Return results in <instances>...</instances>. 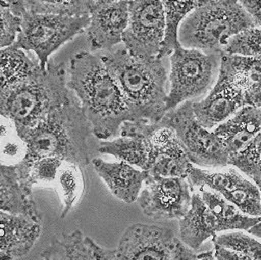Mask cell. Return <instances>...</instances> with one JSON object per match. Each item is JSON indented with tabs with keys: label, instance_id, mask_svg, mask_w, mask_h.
I'll list each match as a JSON object with an SVG mask.
<instances>
[{
	"label": "cell",
	"instance_id": "6da1fadb",
	"mask_svg": "<svg viewBox=\"0 0 261 260\" xmlns=\"http://www.w3.org/2000/svg\"><path fill=\"white\" fill-rule=\"evenodd\" d=\"M67 87L77 99L93 135L100 141L118 137L124 122L137 120L114 77L97 54L80 51L71 56Z\"/></svg>",
	"mask_w": 261,
	"mask_h": 260
},
{
	"label": "cell",
	"instance_id": "7a4b0ae2",
	"mask_svg": "<svg viewBox=\"0 0 261 260\" xmlns=\"http://www.w3.org/2000/svg\"><path fill=\"white\" fill-rule=\"evenodd\" d=\"M118 85L137 120L158 122L166 113L168 94L164 58H139L125 48L99 55Z\"/></svg>",
	"mask_w": 261,
	"mask_h": 260
},
{
	"label": "cell",
	"instance_id": "3957f363",
	"mask_svg": "<svg viewBox=\"0 0 261 260\" xmlns=\"http://www.w3.org/2000/svg\"><path fill=\"white\" fill-rule=\"evenodd\" d=\"M63 62H48L25 80L0 90V113L10 118L21 137L55 109L71 102Z\"/></svg>",
	"mask_w": 261,
	"mask_h": 260
},
{
	"label": "cell",
	"instance_id": "277c9868",
	"mask_svg": "<svg viewBox=\"0 0 261 260\" xmlns=\"http://www.w3.org/2000/svg\"><path fill=\"white\" fill-rule=\"evenodd\" d=\"M93 135L77 99L55 109L21 138L27 155L20 164H30L45 157H56L85 167L91 163L88 139Z\"/></svg>",
	"mask_w": 261,
	"mask_h": 260
},
{
	"label": "cell",
	"instance_id": "5b68a950",
	"mask_svg": "<svg viewBox=\"0 0 261 260\" xmlns=\"http://www.w3.org/2000/svg\"><path fill=\"white\" fill-rule=\"evenodd\" d=\"M254 27L239 0H216L195 8L181 22L178 42L184 48L221 53L228 40Z\"/></svg>",
	"mask_w": 261,
	"mask_h": 260
},
{
	"label": "cell",
	"instance_id": "8992f818",
	"mask_svg": "<svg viewBox=\"0 0 261 260\" xmlns=\"http://www.w3.org/2000/svg\"><path fill=\"white\" fill-rule=\"evenodd\" d=\"M221 53H205L179 45L169 55V90L166 112L186 101H197L214 86L220 67Z\"/></svg>",
	"mask_w": 261,
	"mask_h": 260
},
{
	"label": "cell",
	"instance_id": "52a82bcc",
	"mask_svg": "<svg viewBox=\"0 0 261 260\" xmlns=\"http://www.w3.org/2000/svg\"><path fill=\"white\" fill-rule=\"evenodd\" d=\"M20 30L14 46L33 52L42 68L46 67L49 57L63 44L86 30L89 15L69 16L25 11L20 16Z\"/></svg>",
	"mask_w": 261,
	"mask_h": 260
},
{
	"label": "cell",
	"instance_id": "ba28073f",
	"mask_svg": "<svg viewBox=\"0 0 261 260\" xmlns=\"http://www.w3.org/2000/svg\"><path fill=\"white\" fill-rule=\"evenodd\" d=\"M193 101H186L167 111L158 121L174 131L193 164L223 167L228 164L229 153L214 132L202 126L195 117Z\"/></svg>",
	"mask_w": 261,
	"mask_h": 260
},
{
	"label": "cell",
	"instance_id": "9c48e42d",
	"mask_svg": "<svg viewBox=\"0 0 261 260\" xmlns=\"http://www.w3.org/2000/svg\"><path fill=\"white\" fill-rule=\"evenodd\" d=\"M177 221L135 223L110 250L113 260H172L178 241Z\"/></svg>",
	"mask_w": 261,
	"mask_h": 260
},
{
	"label": "cell",
	"instance_id": "30bf717a",
	"mask_svg": "<svg viewBox=\"0 0 261 260\" xmlns=\"http://www.w3.org/2000/svg\"><path fill=\"white\" fill-rule=\"evenodd\" d=\"M165 36L161 0L128 1V22L122 35L125 50L139 58L158 57Z\"/></svg>",
	"mask_w": 261,
	"mask_h": 260
},
{
	"label": "cell",
	"instance_id": "8fae6325",
	"mask_svg": "<svg viewBox=\"0 0 261 260\" xmlns=\"http://www.w3.org/2000/svg\"><path fill=\"white\" fill-rule=\"evenodd\" d=\"M191 190L186 178L148 174L137 202L143 213L152 219L178 221L191 206Z\"/></svg>",
	"mask_w": 261,
	"mask_h": 260
},
{
	"label": "cell",
	"instance_id": "7c38bea8",
	"mask_svg": "<svg viewBox=\"0 0 261 260\" xmlns=\"http://www.w3.org/2000/svg\"><path fill=\"white\" fill-rule=\"evenodd\" d=\"M141 125L150 148L147 173L155 176L187 178L194 164L174 131L159 122L147 120H141Z\"/></svg>",
	"mask_w": 261,
	"mask_h": 260
},
{
	"label": "cell",
	"instance_id": "4fadbf2b",
	"mask_svg": "<svg viewBox=\"0 0 261 260\" xmlns=\"http://www.w3.org/2000/svg\"><path fill=\"white\" fill-rule=\"evenodd\" d=\"M186 179L191 188L204 186L220 194L245 214L261 216L259 188L255 183L246 179L237 169L207 172L193 165Z\"/></svg>",
	"mask_w": 261,
	"mask_h": 260
},
{
	"label": "cell",
	"instance_id": "5bb4252c",
	"mask_svg": "<svg viewBox=\"0 0 261 260\" xmlns=\"http://www.w3.org/2000/svg\"><path fill=\"white\" fill-rule=\"evenodd\" d=\"M211 90H226L244 106L261 107V58L221 52L218 77Z\"/></svg>",
	"mask_w": 261,
	"mask_h": 260
},
{
	"label": "cell",
	"instance_id": "9a60e30c",
	"mask_svg": "<svg viewBox=\"0 0 261 260\" xmlns=\"http://www.w3.org/2000/svg\"><path fill=\"white\" fill-rule=\"evenodd\" d=\"M86 36L93 50L108 51L122 42L128 22V2L94 3L89 13Z\"/></svg>",
	"mask_w": 261,
	"mask_h": 260
},
{
	"label": "cell",
	"instance_id": "2e32d148",
	"mask_svg": "<svg viewBox=\"0 0 261 260\" xmlns=\"http://www.w3.org/2000/svg\"><path fill=\"white\" fill-rule=\"evenodd\" d=\"M94 170L107 186L109 192L125 204L137 202L148 173L126 162H108L95 157L91 160Z\"/></svg>",
	"mask_w": 261,
	"mask_h": 260
},
{
	"label": "cell",
	"instance_id": "e0dca14e",
	"mask_svg": "<svg viewBox=\"0 0 261 260\" xmlns=\"http://www.w3.org/2000/svg\"><path fill=\"white\" fill-rule=\"evenodd\" d=\"M41 232V222L22 214L0 212V251L11 260L28 255Z\"/></svg>",
	"mask_w": 261,
	"mask_h": 260
},
{
	"label": "cell",
	"instance_id": "ac0fdd59",
	"mask_svg": "<svg viewBox=\"0 0 261 260\" xmlns=\"http://www.w3.org/2000/svg\"><path fill=\"white\" fill-rule=\"evenodd\" d=\"M179 241L192 250H198L209 238L221 231L215 214L204 203L199 193L192 194L188 212L177 221Z\"/></svg>",
	"mask_w": 261,
	"mask_h": 260
},
{
	"label": "cell",
	"instance_id": "d6986e66",
	"mask_svg": "<svg viewBox=\"0 0 261 260\" xmlns=\"http://www.w3.org/2000/svg\"><path fill=\"white\" fill-rule=\"evenodd\" d=\"M261 131V107L243 106L213 131L229 156L242 150Z\"/></svg>",
	"mask_w": 261,
	"mask_h": 260
},
{
	"label": "cell",
	"instance_id": "ffe728a7",
	"mask_svg": "<svg viewBox=\"0 0 261 260\" xmlns=\"http://www.w3.org/2000/svg\"><path fill=\"white\" fill-rule=\"evenodd\" d=\"M11 212L25 215L41 222V211L32 191L23 186L16 166L0 163V212Z\"/></svg>",
	"mask_w": 261,
	"mask_h": 260
},
{
	"label": "cell",
	"instance_id": "44dd1931",
	"mask_svg": "<svg viewBox=\"0 0 261 260\" xmlns=\"http://www.w3.org/2000/svg\"><path fill=\"white\" fill-rule=\"evenodd\" d=\"M192 106L198 122L210 129L232 116L244 104L237 96L226 90H210L204 99L193 101Z\"/></svg>",
	"mask_w": 261,
	"mask_h": 260
},
{
	"label": "cell",
	"instance_id": "7402d4cb",
	"mask_svg": "<svg viewBox=\"0 0 261 260\" xmlns=\"http://www.w3.org/2000/svg\"><path fill=\"white\" fill-rule=\"evenodd\" d=\"M199 195L219 220L221 231L234 229L249 230L261 221V216L245 214L220 194L207 189L204 186L199 188Z\"/></svg>",
	"mask_w": 261,
	"mask_h": 260
},
{
	"label": "cell",
	"instance_id": "603a6c76",
	"mask_svg": "<svg viewBox=\"0 0 261 260\" xmlns=\"http://www.w3.org/2000/svg\"><path fill=\"white\" fill-rule=\"evenodd\" d=\"M40 66L37 58L13 44L0 50V90L25 80Z\"/></svg>",
	"mask_w": 261,
	"mask_h": 260
},
{
	"label": "cell",
	"instance_id": "cb8c5ba5",
	"mask_svg": "<svg viewBox=\"0 0 261 260\" xmlns=\"http://www.w3.org/2000/svg\"><path fill=\"white\" fill-rule=\"evenodd\" d=\"M165 15V36L159 58H165L177 48L178 30L184 19L198 7V0H161Z\"/></svg>",
	"mask_w": 261,
	"mask_h": 260
},
{
	"label": "cell",
	"instance_id": "d4e9b609",
	"mask_svg": "<svg viewBox=\"0 0 261 260\" xmlns=\"http://www.w3.org/2000/svg\"><path fill=\"white\" fill-rule=\"evenodd\" d=\"M82 168L80 165L64 162L58 171L54 188L61 203V218L67 215L83 195L85 183Z\"/></svg>",
	"mask_w": 261,
	"mask_h": 260
},
{
	"label": "cell",
	"instance_id": "484cf974",
	"mask_svg": "<svg viewBox=\"0 0 261 260\" xmlns=\"http://www.w3.org/2000/svg\"><path fill=\"white\" fill-rule=\"evenodd\" d=\"M41 257L42 260H93L86 236L80 229L55 238Z\"/></svg>",
	"mask_w": 261,
	"mask_h": 260
},
{
	"label": "cell",
	"instance_id": "4316f807",
	"mask_svg": "<svg viewBox=\"0 0 261 260\" xmlns=\"http://www.w3.org/2000/svg\"><path fill=\"white\" fill-rule=\"evenodd\" d=\"M66 162L56 157H45L30 164H18L17 172L25 188L33 191L35 187H54L57 174L63 163Z\"/></svg>",
	"mask_w": 261,
	"mask_h": 260
},
{
	"label": "cell",
	"instance_id": "83f0119b",
	"mask_svg": "<svg viewBox=\"0 0 261 260\" xmlns=\"http://www.w3.org/2000/svg\"><path fill=\"white\" fill-rule=\"evenodd\" d=\"M27 155V144L19 136L15 123L0 113V163L17 166Z\"/></svg>",
	"mask_w": 261,
	"mask_h": 260
},
{
	"label": "cell",
	"instance_id": "f1b7e54d",
	"mask_svg": "<svg viewBox=\"0 0 261 260\" xmlns=\"http://www.w3.org/2000/svg\"><path fill=\"white\" fill-rule=\"evenodd\" d=\"M94 0H23L25 11L69 16L89 15Z\"/></svg>",
	"mask_w": 261,
	"mask_h": 260
},
{
	"label": "cell",
	"instance_id": "f546056e",
	"mask_svg": "<svg viewBox=\"0 0 261 260\" xmlns=\"http://www.w3.org/2000/svg\"><path fill=\"white\" fill-rule=\"evenodd\" d=\"M228 164L255 181L261 180V131L239 152L229 156Z\"/></svg>",
	"mask_w": 261,
	"mask_h": 260
},
{
	"label": "cell",
	"instance_id": "4dcf8cb0",
	"mask_svg": "<svg viewBox=\"0 0 261 260\" xmlns=\"http://www.w3.org/2000/svg\"><path fill=\"white\" fill-rule=\"evenodd\" d=\"M222 52L261 58V28L252 27L232 36Z\"/></svg>",
	"mask_w": 261,
	"mask_h": 260
},
{
	"label": "cell",
	"instance_id": "1f68e13d",
	"mask_svg": "<svg viewBox=\"0 0 261 260\" xmlns=\"http://www.w3.org/2000/svg\"><path fill=\"white\" fill-rule=\"evenodd\" d=\"M214 246L228 248L234 251L245 253L253 260L261 259V242L248 233L242 231H230L217 233L212 238Z\"/></svg>",
	"mask_w": 261,
	"mask_h": 260
},
{
	"label": "cell",
	"instance_id": "d6a6232c",
	"mask_svg": "<svg viewBox=\"0 0 261 260\" xmlns=\"http://www.w3.org/2000/svg\"><path fill=\"white\" fill-rule=\"evenodd\" d=\"M20 16L16 15L5 0H0V50L12 45L20 30Z\"/></svg>",
	"mask_w": 261,
	"mask_h": 260
},
{
	"label": "cell",
	"instance_id": "836d02e7",
	"mask_svg": "<svg viewBox=\"0 0 261 260\" xmlns=\"http://www.w3.org/2000/svg\"><path fill=\"white\" fill-rule=\"evenodd\" d=\"M213 256L215 260H253L251 256L245 253L219 246H214Z\"/></svg>",
	"mask_w": 261,
	"mask_h": 260
},
{
	"label": "cell",
	"instance_id": "e575fe53",
	"mask_svg": "<svg viewBox=\"0 0 261 260\" xmlns=\"http://www.w3.org/2000/svg\"><path fill=\"white\" fill-rule=\"evenodd\" d=\"M251 16L254 27L261 28V0H239Z\"/></svg>",
	"mask_w": 261,
	"mask_h": 260
},
{
	"label": "cell",
	"instance_id": "d590c367",
	"mask_svg": "<svg viewBox=\"0 0 261 260\" xmlns=\"http://www.w3.org/2000/svg\"><path fill=\"white\" fill-rule=\"evenodd\" d=\"M86 241L91 250L93 260H113L110 250L101 247L92 238L88 236H86Z\"/></svg>",
	"mask_w": 261,
	"mask_h": 260
},
{
	"label": "cell",
	"instance_id": "8d00e7d4",
	"mask_svg": "<svg viewBox=\"0 0 261 260\" xmlns=\"http://www.w3.org/2000/svg\"><path fill=\"white\" fill-rule=\"evenodd\" d=\"M172 260H203L200 254H196L194 250L185 246L178 239Z\"/></svg>",
	"mask_w": 261,
	"mask_h": 260
},
{
	"label": "cell",
	"instance_id": "74e56055",
	"mask_svg": "<svg viewBox=\"0 0 261 260\" xmlns=\"http://www.w3.org/2000/svg\"><path fill=\"white\" fill-rule=\"evenodd\" d=\"M11 10L18 16H21L24 12H25V8H24V4H23V0H5Z\"/></svg>",
	"mask_w": 261,
	"mask_h": 260
},
{
	"label": "cell",
	"instance_id": "f35d334b",
	"mask_svg": "<svg viewBox=\"0 0 261 260\" xmlns=\"http://www.w3.org/2000/svg\"><path fill=\"white\" fill-rule=\"evenodd\" d=\"M248 232L250 235H253L255 237H258V238H261V221H259L257 224H255L253 227H251Z\"/></svg>",
	"mask_w": 261,
	"mask_h": 260
},
{
	"label": "cell",
	"instance_id": "ab89813d",
	"mask_svg": "<svg viewBox=\"0 0 261 260\" xmlns=\"http://www.w3.org/2000/svg\"><path fill=\"white\" fill-rule=\"evenodd\" d=\"M201 258L203 260H215L214 259V256H213V253L212 251H207V252H203L200 254Z\"/></svg>",
	"mask_w": 261,
	"mask_h": 260
},
{
	"label": "cell",
	"instance_id": "60d3db41",
	"mask_svg": "<svg viewBox=\"0 0 261 260\" xmlns=\"http://www.w3.org/2000/svg\"><path fill=\"white\" fill-rule=\"evenodd\" d=\"M118 1H130V0H94L95 3H109V2H118Z\"/></svg>",
	"mask_w": 261,
	"mask_h": 260
},
{
	"label": "cell",
	"instance_id": "b9f144b4",
	"mask_svg": "<svg viewBox=\"0 0 261 260\" xmlns=\"http://www.w3.org/2000/svg\"><path fill=\"white\" fill-rule=\"evenodd\" d=\"M0 260H11L7 255H5L4 253H2L1 251H0Z\"/></svg>",
	"mask_w": 261,
	"mask_h": 260
},
{
	"label": "cell",
	"instance_id": "7bdbcfd3",
	"mask_svg": "<svg viewBox=\"0 0 261 260\" xmlns=\"http://www.w3.org/2000/svg\"><path fill=\"white\" fill-rule=\"evenodd\" d=\"M255 184H256V185H257V187L259 188V191H260V194H261V180L255 181Z\"/></svg>",
	"mask_w": 261,
	"mask_h": 260
},
{
	"label": "cell",
	"instance_id": "ee69618b",
	"mask_svg": "<svg viewBox=\"0 0 261 260\" xmlns=\"http://www.w3.org/2000/svg\"><path fill=\"white\" fill-rule=\"evenodd\" d=\"M260 260H261V259H260Z\"/></svg>",
	"mask_w": 261,
	"mask_h": 260
}]
</instances>
